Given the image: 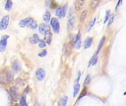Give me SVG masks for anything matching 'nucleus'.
<instances>
[{
    "label": "nucleus",
    "instance_id": "1",
    "mask_svg": "<svg viewBox=\"0 0 126 106\" xmlns=\"http://www.w3.org/2000/svg\"><path fill=\"white\" fill-rule=\"evenodd\" d=\"M13 81V75L8 69H4L0 72V83L8 84Z\"/></svg>",
    "mask_w": 126,
    "mask_h": 106
},
{
    "label": "nucleus",
    "instance_id": "2",
    "mask_svg": "<svg viewBox=\"0 0 126 106\" xmlns=\"http://www.w3.org/2000/svg\"><path fill=\"white\" fill-rule=\"evenodd\" d=\"M67 8H68V4H64L63 6H59L58 8H56V10H55L56 18L63 19L67 14Z\"/></svg>",
    "mask_w": 126,
    "mask_h": 106
},
{
    "label": "nucleus",
    "instance_id": "3",
    "mask_svg": "<svg viewBox=\"0 0 126 106\" xmlns=\"http://www.w3.org/2000/svg\"><path fill=\"white\" fill-rule=\"evenodd\" d=\"M50 27L52 28V30H53V32H55V33H59L60 32V23H59V20L57 19V18H51V20H50Z\"/></svg>",
    "mask_w": 126,
    "mask_h": 106
},
{
    "label": "nucleus",
    "instance_id": "4",
    "mask_svg": "<svg viewBox=\"0 0 126 106\" xmlns=\"http://www.w3.org/2000/svg\"><path fill=\"white\" fill-rule=\"evenodd\" d=\"M10 96L12 98L13 101H18L20 100V94H19V88L16 86V85H12L10 87Z\"/></svg>",
    "mask_w": 126,
    "mask_h": 106
},
{
    "label": "nucleus",
    "instance_id": "5",
    "mask_svg": "<svg viewBox=\"0 0 126 106\" xmlns=\"http://www.w3.org/2000/svg\"><path fill=\"white\" fill-rule=\"evenodd\" d=\"M10 23V15H5L0 20V30H5Z\"/></svg>",
    "mask_w": 126,
    "mask_h": 106
},
{
    "label": "nucleus",
    "instance_id": "6",
    "mask_svg": "<svg viewBox=\"0 0 126 106\" xmlns=\"http://www.w3.org/2000/svg\"><path fill=\"white\" fill-rule=\"evenodd\" d=\"M50 30V26L48 25V24H46V23H41V24H39V26H38V31H39V33L40 34H45L47 31H49Z\"/></svg>",
    "mask_w": 126,
    "mask_h": 106
},
{
    "label": "nucleus",
    "instance_id": "7",
    "mask_svg": "<svg viewBox=\"0 0 126 106\" xmlns=\"http://www.w3.org/2000/svg\"><path fill=\"white\" fill-rule=\"evenodd\" d=\"M9 38V35H3L0 39V52H4L7 47V40Z\"/></svg>",
    "mask_w": 126,
    "mask_h": 106
},
{
    "label": "nucleus",
    "instance_id": "8",
    "mask_svg": "<svg viewBox=\"0 0 126 106\" xmlns=\"http://www.w3.org/2000/svg\"><path fill=\"white\" fill-rule=\"evenodd\" d=\"M35 77H36V79H37L39 81L43 80L45 79V71H44L42 68H38V69L35 71Z\"/></svg>",
    "mask_w": 126,
    "mask_h": 106
},
{
    "label": "nucleus",
    "instance_id": "9",
    "mask_svg": "<svg viewBox=\"0 0 126 106\" xmlns=\"http://www.w3.org/2000/svg\"><path fill=\"white\" fill-rule=\"evenodd\" d=\"M32 21H33L32 18H26V19H23V20H21V21L19 22V26H21V27L29 26L30 24H31Z\"/></svg>",
    "mask_w": 126,
    "mask_h": 106
},
{
    "label": "nucleus",
    "instance_id": "10",
    "mask_svg": "<svg viewBox=\"0 0 126 106\" xmlns=\"http://www.w3.org/2000/svg\"><path fill=\"white\" fill-rule=\"evenodd\" d=\"M12 68H13V71L15 73L20 72V70H21V64H20V62L18 60H14L12 62Z\"/></svg>",
    "mask_w": 126,
    "mask_h": 106
},
{
    "label": "nucleus",
    "instance_id": "11",
    "mask_svg": "<svg viewBox=\"0 0 126 106\" xmlns=\"http://www.w3.org/2000/svg\"><path fill=\"white\" fill-rule=\"evenodd\" d=\"M75 22H76V19H75L74 16L71 17V18H69V20L67 22V28L68 29H72L74 27V26H75Z\"/></svg>",
    "mask_w": 126,
    "mask_h": 106
},
{
    "label": "nucleus",
    "instance_id": "12",
    "mask_svg": "<svg viewBox=\"0 0 126 106\" xmlns=\"http://www.w3.org/2000/svg\"><path fill=\"white\" fill-rule=\"evenodd\" d=\"M51 40H52V33H51V31L49 30V31H47V32L44 34V41L46 42L47 45H49V44L51 43Z\"/></svg>",
    "mask_w": 126,
    "mask_h": 106
},
{
    "label": "nucleus",
    "instance_id": "13",
    "mask_svg": "<svg viewBox=\"0 0 126 106\" xmlns=\"http://www.w3.org/2000/svg\"><path fill=\"white\" fill-rule=\"evenodd\" d=\"M92 43H93V37H87V38L85 39V41H84V45H83L84 49L90 48L91 45H92Z\"/></svg>",
    "mask_w": 126,
    "mask_h": 106
},
{
    "label": "nucleus",
    "instance_id": "14",
    "mask_svg": "<svg viewBox=\"0 0 126 106\" xmlns=\"http://www.w3.org/2000/svg\"><path fill=\"white\" fill-rule=\"evenodd\" d=\"M38 41H39V36H38L37 33H34V34H32V35L30 37V42H31V44H36V43H38Z\"/></svg>",
    "mask_w": 126,
    "mask_h": 106
},
{
    "label": "nucleus",
    "instance_id": "15",
    "mask_svg": "<svg viewBox=\"0 0 126 106\" xmlns=\"http://www.w3.org/2000/svg\"><path fill=\"white\" fill-rule=\"evenodd\" d=\"M42 20L44 21V23H48V22H50V20H51V13L49 12V11H45L44 12V14H43V16H42Z\"/></svg>",
    "mask_w": 126,
    "mask_h": 106
},
{
    "label": "nucleus",
    "instance_id": "16",
    "mask_svg": "<svg viewBox=\"0 0 126 106\" xmlns=\"http://www.w3.org/2000/svg\"><path fill=\"white\" fill-rule=\"evenodd\" d=\"M104 41H105V36H102L101 37V39L99 40V43H98V46H97V48H96V51H95V53L94 54H98L99 53V51H100V49L102 48V46H103V44H104Z\"/></svg>",
    "mask_w": 126,
    "mask_h": 106
},
{
    "label": "nucleus",
    "instance_id": "17",
    "mask_svg": "<svg viewBox=\"0 0 126 106\" xmlns=\"http://www.w3.org/2000/svg\"><path fill=\"white\" fill-rule=\"evenodd\" d=\"M19 106H29L28 103H27V99H26V95H22L20 97V100H19Z\"/></svg>",
    "mask_w": 126,
    "mask_h": 106
},
{
    "label": "nucleus",
    "instance_id": "18",
    "mask_svg": "<svg viewBox=\"0 0 126 106\" xmlns=\"http://www.w3.org/2000/svg\"><path fill=\"white\" fill-rule=\"evenodd\" d=\"M96 61H97V55H96V54H94V55H93V57L91 58V60H90L89 64H88V68H89V67H91L92 65H94V64L96 63Z\"/></svg>",
    "mask_w": 126,
    "mask_h": 106
},
{
    "label": "nucleus",
    "instance_id": "19",
    "mask_svg": "<svg viewBox=\"0 0 126 106\" xmlns=\"http://www.w3.org/2000/svg\"><path fill=\"white\" fill-rule=\"evenodd\" d=\"M80 88H81L80 83H75L74 84V92H73V96L74 97H76L78 95V93L80 92Z\"/></svg>",
    "mask_w": 126,
    "mask_h": 106
},
{
    "label": "nucleus",
    "instance_id": "20",
    "mask_svg": "<svg viewBox=\"0 0 126 106\" xmlns=\"http://www.w3.org/2000/svg\"><path fill=\"white\" fill-rule=\"evenodd\" d=\"M13 7V2L11 0H7L6 3H5V10L6 11H10Z\"/></svg>",
    "mask_w": 126,
    "mask_h": 106
},
{
    "label": "nucleus",
    "instance_id": "21",
    "mask_svg": "<svg viewBox=\"0 0 126 106\" xmlns=\"http://www.w3.org/2000/svg\"><path fill=\"white\" fill-rule=\"evenodd\" d=\"M86 94H87V87L85 86V87L83 88V90L81 91V93H80V95H79V97H78V99H77L76 103H77V102H78L79 100H81V99H82V98H83V97H84V96H85Z\"/></svg>",
    "mask_w": 126,
    "mask_h": 106
},
{
    "label": "nucleus",
    "instance_id": "22",
    "mask_svg": "<svg viewBox=\"0 0 126 106\" xmlns=\"http://www.w3.org/2000/svg\"><path fill=\"white\" fill-rule=\"evenodd\" d=\"M84 5V1H75V9L80 10Z\"/></svg>",
    "mask_w": 126,
    "mask_h": 106
},
{
    "label": "nucleus",
    "instance_id": "23",
    "mask_svg": "<svg viewBox=\"0 0 126 106\" xmlns=\"http://www.w3.org/2000/svg\"><path fill=\"white\" fill-rule=\"evenodd\" d=\"M87 15H88V11L87 10H84L81 13V15H80V22H84L85 19H86V17H87Z\"/></svg>",
    "mask_w": 126,
    "mask_h": 106
},
{
    "label": "nucleus",
    "instance_id": "24",
    "mask_svg": "<svg viewBox=\"0 0 126 106\" xmlns=\"http://www.w3.org/2000/svg\"><path fill=\"white\" fill-rule=\"evenodd\" d=\"M30 29H35L36 27H37V23H36V21L35 20H33L31 24H30V26H28Z\"/></svg>",
    "mask_w": 126,
    "mask_h": 106
},
{
    "label": "nucleus",
    "instance_id": "25",
    "mask_svg": "<svg viewBox=\"0 0 126 106\" xmlns=\"http://www.w3.org/2000/svg\"><path fill=\"white\" fill-rule=\"evenodd\" d=\"M67 101H68V97L67 96H63L60 99V106H66L67 105Z\"/></svg>",
    "mask_w": 126,
    "mask_h": 106
},
{
    "label": "nucleus",
    "instance_id": "26",
    "mask_svg": "<svg viewBox=\"0 0 126 106\" xmlns=\"http://www.w3.org/2000/svg\"><path fill=\"white\" fill-rule=\"evenodd\" d=\"M110 15H111V12L109 11V10H107L106 11V14H105V17H104V21H103V23H107L108 21H109V19H110Z\"/></svg>",
    "mask_w": 126,
    "mask_h": 106
},
{
    "label": "nucleus",
    "instance_id": "27",
    "mask_svg": "<svg viewBox=\"0 0 126 106\" xmlns=\"http://www.w3.org/2000/svg\"><path fill=\"white\" fill-rule=\"evenodd\" d=\"M46 42L44 41V39H39V41H38V46H39V48H45L46 47Z\"/></svg>",
    "mask_w": 126,
    "mask_h": 106
},
{
    "label": "nucleus",
    "instance_id": "28",
    "mask_svg": "<svg viewBox=\"0 0 126 106\" xmlns=\"http://www.w3.org/2000/svg\"><path fill=\"white\" fill-rule=\"evenodd\" d=\"M91 80H92V77H91V75H87V77H86V79H85V81H84L85 85L90 84V83H91Z\"/></svg>",
    "mask_w": 126,
    "mask_h": 106
},
{
    "label": "nucleus",
    "instance_id": "29",
    "mask_svg": "<svg viewBox=\"0 0 126 106\" xmlns=\"http://www.w3.org/2000/svg\"><path fill=\"white\" fill-rule=\"evenodd\" d=\"M46 55H47V50H45V49H43L41 52H39V53L37 54V56H38V57H41V58H42V57H45Z\"/></svg>",
    "mask_w": 126,
    "mask_h": 106
},
{
    "label": "nucleus",
    "instance_id": "30",
    "mask_svg": "<svg viewBox=\"0 0 126 106\" xmlns=\"http://www.w3.org/2000/svg\"><path fill=\"white\" fill-rule=\"evenodd\" d=\"M94 23H95V19H94V20H92V22L90 23V25H89V26H88V28H87V31H90V30L92 29V27L94 26Z\"/></svg>",
    "mask_w": 126,
    "mask_h": 106
},
{
    "label": "nucleus",
    "instance_id": "31",
    "mask_svg": "<svg viewBox=\"0 0 126 106\" xmlns=\"http://www.w3.org/2000/svg\"><path fill=\"white\" fill-rule=\"evenodd\" d=\"M113 20H114V16H111V17H110V19H109V21L107 22V26H111V24L113 23Z\"/></svg>",
    "mask_w": 126,
    "mask_h": 106
},
{
    "label": "nucleus",
    "instance_id": "32",
    "mask_svg": "<svg viewBox=\"0 0 126 106\" xmlns=\"http://www.w3.org/2000/svg\"><path fill=\"white\" fill-rule=\"evenodd\" d=\"M30 90H31V88H30V86H27V87H26V89L24 90V93H23V94L27 96V95H28V93L30 92Z\"/></svg>",
    "mask_w": 126,
    "mask_h": 106
},
{
    "label": "nucleus",
    "instance_id": "33",
    "mask_svg": "<svg viewBox=\"0 0 126 106\" xmlns=\"http://www.w3.org/2000/svg\"><path fill=\"white\" fill-rule=\"evenodd\" d=\"M81 78V72H78V76H77V79L75 80V83H79V80Z\"/></svg>",
    "mask_w": 126,
    "mask_h": 106
},
{
    "label": "nucleus",
    "instance_id": "34",
    "mask_svg": "<svg viewBox=\"0 0 126 106\" xmlns=\"http://www.w3.org/2000/svg\"><path fill=\"white\" fill-rule=\"evenodd\" d=\"M44 3H45V6H46V7H50V5H51L52 1H50V0H47V1H45Z\"/></svg>",
    "mask_w": 126,
    "mask_h": 106
},
{
    "label": "nucleus",
    "instance_id": "35",
    "mask_svg": "<svg viewBox=\"0 0 126 106\" xmlns=\"http://www.w3.org/2000/svg\"><path fill=\"white\" fill-rule=\"evenodd\" d=\"M73 12H74V8H70V10H69V16H70V18L71 17H73Z\"/></svg>",
    "mask_w": 126,
    "mask_h": 106
},
{
    "label": "nucleus",
    "instance_id": "36",
    "mask_svg": "<svg viewBox=\"0 0 126 106\" xmlns=\"http://www.w3.org/2000/svg\"><path fill=\"white\" fill-rule=\"evenodd\" d=\"M56 7H57V4H56V3H54V2H52V3H51V5H50V8H51V9H55Z\"/></svg>",
    "mask_w": 126,
    "mask_h": 106
},
{
    "label": "nucleus",
    "instance_id": "37",
    "mask_svg": "<svg viewBox=\"0 0 126 106\" xmlns=\"http://www.w3.org/2000/svg\"><path fill=\"white\" fill-rule=\"evenodd\" d=\"M91 4H92V5H91V7H92V8H94V7L96 6L95 4H98V2H97V1H96V2H94V1H93Z\"/></svg>",
    "mask_w": 126,
    "mask_h": 106
},
{
    "label": "nucleus",
    "instance_id": "38",
    "mask_svg": "<svg viewBox=\"0 0 126 106\" xmlns=\"http://www.w3.org/2000/svg\"><path fill=\"white\" fill-rule=\"evenodd\" d=\"M121 3H122V1H121V0H119V1H118V3H117V5H116V8H115L116 10L118 9V7L120 6V4H121Z\"/></svg>",
    "mask_w": 126,
    "mask_h": 106
},
{
    "label": "nucleus",
    "instance_id": "39",
    "mask_svg": "<svg viewBox=\"0 0 126 106\" xmlns=\"http://www.w3.org/2000/svg\"><path fill=\"white\" fill-rule=\"evenodd\" d=\"M33 106H40V105H39L38 101H35V102H34V105H33Z\"/></svg>",
    "mask_w": 126,
    "mask_h": 106
},
{
    "label": "nucleus",
    "instance_id": "40",
    "mask_svg": "<svg viewBox=\"0 0 126 106\" xmlns=\"http://www.w3.org/2000/svg\"><path fill=\"white\" fill-rule=\"evenodd\" d=\"M14 106H19V104H15V105H14Z\"/></svg>",
    "mask_w": 126,
    "mask_h": 106
},
{
    "label": "nucleus",
    "instance_id": "41",
    "mask_svg": "<svg viewBox=\"0 0 126 106\" xmlns=\"http://www.w3.org/2000/svg\"><path fill=\"white\" fill-rule=\"evenodd\" d=\"M42 106H46V105H42Z\"/></svg>",
    "mask_w": 126,
    "mask_h": 106
}]
</instances>
